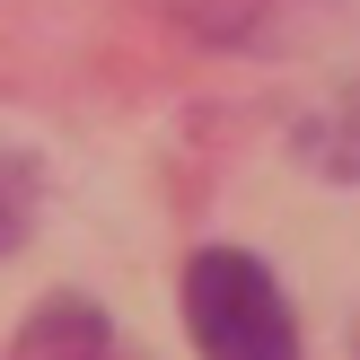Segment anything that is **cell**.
<instances>
[{
	"mask_svg": "<svg viewBox=\"0 0 360 360\" xmlns=\"http://www.w3.org/2000/svg\"><path fill=\"white\" fill-rule=\"evenodd\" d=\"M18 238H27V193H18L9 176H0V255H9Z\"/></svg>",
	"mask_w": 360,
	"mask_h": 360,
	"instance_id": "3957f363",
	"label": "cell"
},
{
	"mask_svg": "<svg viewBox=\"0 0 360 360\" xmlns=\"http://www.w3.org/2000/svg\"><path fill=\"white\" fill-rule=\"evenodd\" d=\"M9 360H115V334H105V316L88 299H53V308L27 316Z\"/></svg>",
	"mask_w": 360,
	"mask_h": 360,
	"instance_id": "7a4b0ae2",
	"label": "cell"
},
{
	"mask_svg": "<svg viewBox=\"0 0 360 360\" xmlns=\"http://www.w3.org/2000/svg\"><path fill=\"white\" fill-rule=\"evenodd\" d=\"M185 326L202 360H299L290 299L273 290V273L246 246H202L185 264Z\"/></svg>",
	"mask_w": 360,
	"mask_h": 360,
	"instance_id": "6da1fadb",
	"label": "cell"
}]
</instances>
